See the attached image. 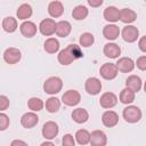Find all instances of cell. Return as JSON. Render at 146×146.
Wrapping results in <instances>:
<instances>
[{
  "mask_svg": "<svg viewBox=\"0 0 146 146\" xmlns=\"http://www.w3.org/2000/svg\"><path fill=\"white\" fill-rule=\"evenodd\" d=\"M102 122L107 128H113L119 123V115L112 110H107L102 115Z\"/></svg>",
  "mask_w": 146,
  "mask_h": 146,
  "instance_id": "14",
  "label": "cell"
},
{
  "mask_svg": "<svg viewBox=\"0 0 146 146\" xmlns=\"http://www.w3.org/2000/svg\"><path fill=\"white\" fill-rule=\"evenodd\" d=\"M119 70L116 67V64L113 63H105L99 68V74L105 80H113L117 76Z\"/></svg>",
  "mask_w": 146,
  "mask_h": 146,
  "instance_id": "6",
  "label": "cell"
},
{
  "mask_svg": "<svg viewBox=\"0 0 146 146\" xmlns=\"http://www.w3.org/2000/svg\"><path fill=\"white\" fill-rule=\"evenodd\" d=\"M64 13V6L60 1H51L48 5V14L52 17V18H58L63 15Z\"/></svg>",
  "mask_w": 146,
  "mask_h": 146,
  "instance_id": "21",
  "label": "cell"
},
{
  "mask_svg": "<svg viewBox=\"0 0 146 146\" xmlns=\"http://www.w3.org/2000/svg\"><path fill=\"white\" fill-rule=\"evenodd\" d=\"M135 95H136V92H133L131 89H129V88L125 87L124 89L121 90L120 96H119V99H120V102L122 104L129 105V104H131L135 100Z\"/></svg>",
  "mask_w": 146,
  "mask_h": 146,
  "instance_id": "28",
  "label": "cell"
},
{
  "mask_svg": "<svg viewBox=\"0 0 146 146\" xmlns=\"http://www.w3.org/2000/svg\"><path fill=\"white\" fill-rule=\"evenodd\" d=\"M99 104L105 110H110L112 107H114L116 104H117V97L114 92H111V91H107V92H104L102 96H100V99H99Z\"/></svg>",
  "mask_w": 146,
  "mask_h": 146,
  "instance_id": "11",
  "label": "cell"
},
{
  "mask_svg": "<svg viewBox=\"0 0 146 146\" xmlns=\"http://www.w3.org/2000/svg\"><path fill=\"white\" fill-rule=\"evenodd\" d=\"M10 146H29V145L24 140H22V139H14L10 143Z\"/></svg>",
  "mask_w": 146,
  "mask_h": 146,
  "instance_id": "40",
  "label": "cell"
},
{
  "mask_svg": "<svg viewBox=\"0 0 146 146\" xmlns=\"http://www.w3.org/2000/svg\"><path fill=\"white\" fill-rule=\"evenodd\" d=\"M56 29H57V23L52 18H44L39 24L40 33L42 35H46V36H50V35L55 34L56 33Z\"/></svg>",
  "mask_w": 146,
  "mask_h": 146,
  "instance_id": "4",
  "label": "cell"
},
{
  "mask_svg": "<svg viewBox=\"0 0 146 146\" xmlns=\"http://www.w3.org/2000/svg\"><path fill=\"white\" fill-rule=\"evenodd\" d=\"M102 82L98 78H95V76H91V78H88L84 82V89L89 94V95H98L100 91H102Z\"/></svg>",
  "mask_w": 146,
  "mask_h": 146,
  "instance_id": "10",
  "label": "cell"
},
{
  "mask_svg": "<svg viewBox=\"0 0 146 146\" xmlns=\"http://www.w3.org/2000/svg\"><path fill=\"white\" fill-rule=\"evenodd\" d=\"M88 5L94 8H97L103 5V0H88Z\"/></svg>",
  "mask_w": 146,
  "mask_h": 146,
  "instance_id": "39",
  "label": "cell"
},
{
  "mask_svg": "<svg viewBox=\"0 0 146 146\" xmlns=\"http://www.w3.org/2000/svg\"><path fill=\"white\" fill-rule=\"evenodd\" d=\"M125 87L131 89L133 92H138L141 87H143V82H141V79L138 76V75H129L128 79L125 80Z\"/></svg>",
  "mask_w": 146,
  "mask_h": 146,
  "instance_id": "22",
  "label": "cell"
},
{
  "mask_svg": "<svg viewBox=\"0 0 146 146\" xmlns=\"http://www.w3.org/2000/svg\"><path fill=\"white\" fill-rule=\"evenodd\" d=\"M120 9H117L114 6H108L104 9V18L111 23H115L117 21H120Z\"/></svg>",
  "mask_w": 146,
  "mask_h": 146,
  "instance_id": "19",
  "label": "cell"
},
{
  "mask_svg": "<svg viewBox=\"0 0 146 146\" xmlns=\"http://www.w3.org/2000/svg\"><path fill=\"white\" fill-rule=\"evenodd\" d=\"M81 57H83V52H82L80 46L74 44V43L68 44L66 48L60 50L57 55V59H58L59 64L65 65V66L72 64L74 60H76Z\"/></svg>",
  "mask_w": 146,
  "mask_h": 146,
  "instance_id": "1",
  "label": "cell"
},
{
  "mask_svg": "<svg viewBox=\"0 0 146 146\" xmlns=\"http://www.w3.org/2000/svg\"><path fill=\"white\" fill-rule=\"evenodd\" d=\"M75 140L78 141V144L80 145H87V144H90V132L86 129H80L75 132V136H74Z\"/></svg>",
  "mask_w": 146,
  "mask_h": 146,
  "instance_id": "31",
  "label": "cell"
},
{
  "mask_svg": "<svg viewBox=\"0 0 146 146\" xmlns=\"http://www.w3.org/2000/svg\"><path fill=\"white\" fill-rule=\"evenodd\" d=\"M19 31L25 38H32L36 34L38 27L36 25L31 21H25L19 25Z\"/></svg>",
  "mask_w": 146,
  "mask_h": 146,
  "instance_id": "17",
  "label": "cell"
},
{
  "mask_svg": "<svg viewBox=\"0 0 146 146\" xmlns=\"http://www.w3.org/2000/svg\"><path fill=\"white\" fill-rule=\"evenodd\" d=\"M39 122V116L35 112H26L21 117V124L26 129L34 128Z\"/></svg>",
  "mask_w": 146,
  "mask_h": 146,
  "instance_id": "12",
  "label": "cell"
},
{
  "mask_svg": "<svg viewBox=\"0 0 146 146\" xmlns=\"http://www.w3.org/2000/svg\"><path fill=\"white\" fill-rule=\"evenodd\" d=\"M72 31V26L70 22L67 21H59L57 23V29H56V34L59 38H66Z\"/></svg>",
  "mask_w": 146,
  "mask_h": 146,
  "instance_id": "24",
  "label": "cell"
},
{
  "mask_svg": "<svg viewBox=\"0 0 146 146\" xmlns=\"http://www.w3.org/2000/svg\"><path fill=\"white\" fill-rule=\"evenodd\" d=\"M121 35L125 42L132 43V42L137 41V39L139 38V30L135 25H127L122 29Z\"/></svg>",
  "mask_w": 146,
  "mask_h": 146,
  "instance_id": "9",
  "label": "cell"
},
{
  "mask_svg": "<svg viewBox=\"0 0 146 146\" xmlns=\"http://www.w3.org/2000/svg\"><path fill=\"white\" fill-rule=\"evenodd\" d=\"M40 146H55V144H54V143H51L50 140H47V141H43Z\"/></svg>",
  "mask_w": 146,
  "mask_h": 146,
  "instance_id": "41",
  "label": "cell"
},
{
  "mask_svg": "<svg viewBox=\"0 0 146 146\" xmlns=\"http://www.w3.org/2000/svg\"><path fill=\"white\" fill-rule=\"evenodd\" d=\"M27 106L31 110V112H39L44 107V103L42 99L38 97H32L27 100Z\"/></svg>",
  "mask_w": 146,
  "mask_h": 146,
  "instance_id": "32",
  "label": "cell"
},
{
  "mask_svg": "<svg viewBox=\"0 0 146 146\" xmlns=\"http://www.w3.org/2000/svg\"><path fill=\"white\" fill-rule=\"evenodd\" d=\"M89 14V10L86 6L83 5H79L76 7H74V9L72 10V17L75 21H83Z\"/></svg>",
  "mask_w": 146,
  "mask_h": 146,
  "instance_id": "29",
  "label": "cell"
},
{
  "mask_svg": "<svg viewBox=\"0 0 146 146\" xmlns=\"http://www.w3.org/2000/svg\"><path fill=\"white\" fill-rule=\"evenodd\" d=\"M42 136L44 139L47 140H51L55 139L59 132V128L58 124L54 121H47L43 125H42Z\"/></svg>",
  "mask_w": 146,
  "mask_h": 146,
  "instance_id": "7",
  "label": "cell"
},
{
  "mask_svg": "<svg viewBox=\"0 0 146 146\" xmlns=\"http://www.w3.org/2000/svg\"><path fill=\"white\" fill-rule=\"evenodd\" d=\"M60 100L57 98V97H49L47 100H46V110L49 112V113H56L59 111L60 108Z\"/></svg>",
  "mask_w": 146,
  "mask_h": 146,
  "instance_id": "30",
  "label": "cell"
},
{
  "mask_svg": "<svg viewBox=\"0 0 146 146\" xmlns=\"http://www.w3.org/2000/svg\"><path fill=\"white\" fill-rule=\"evenodd\" d=\"M90 145L91 146H106L107 136L103 130H94L90 133Z\"/></svg>",
  "mask_w": 146,
  "mask_h": 146,
  "instance_id": "15",
  "label": "cell"
},
{
  "mask_svg": "<svg viewBox=\"0 0 146 146\" xmlns=\"http://www.w3.org/2000/svg\"><path fill=\"white\" fill-rule=\"evenodd\" d=\"M123 119L128 122V123H137L140 119H141V111L138 106L135 105H128L125 108H123L122 112Z\"/></svg>",
  "mask_w": 146,
  "mask_h": 146,
  "instance_id": "3",
  "label": "cell"
},
{
  "mask_svg": "<svg viewBox=\"0 0 146 146\" xmlns=\"http://www.w3.org/2000/svg\"><path fill=\"white\" fill-rule=\"evenodd\" d=\"M81 100V95L78 90L74 89H70L67 91H65L62 96V103L65 104L66 106H76Z\"/></svg>",
  "mask_w": 146,
  "mask_h": 146,
  "instance_id": "5",
  "label": "cell"
},
{
  "mask_svg": "<svg viewBox=\"0 0 146 146\" xmlns=\"http://www.w3.org/2000/svg\"><path fill=\"white\" fill-rule=\"evenodd\" d=\"M43 48L48 54H56L59 50V41L56 38H48L43 43Z\"/></svg>",
  "mask_w": 146,
  "mask_h": 146,
  "instance_id": "27",
  "label": "cell"
},
{
  "mask_svg": "<svg viewBox=\"0 0 146 146\" xmlns=\"http://www.w3.org/2000/svg\"><path fill=\"white\" fill-rule=\"evenodd\" d=\"M136 66L140 71H146V56H140L136 60Z\"/></svg>",
  "mask_w": 146,
  "mask_h": 146,
  "instance_id": "37",
  "label": "cell"
},
{
  "mask_svg": "<svg viewBox=\"0 0 146 146\" xmlns=\"http://www.w3.org/2000/svg\"><path fill=\"white\" fill-rule=\"evenodd\" d=\"M144 91H145V92H146V81H145V82H144Z\"/></svg>",
  "mask_w": 146,
  "mask_h": 146,
  "instance_id": "42",
  "label": "cell"
},
{
  "mask_svg": "<svg viewBox=\"0 0 146 146\" xmlns=\"http://www.w3.org/2000/svg\"><path fill=\"white\" fill-rule=\"evenodd\" d=\"M62 145L63 146H75V138L71 133H66L63 136Z\"/></svg>",
  "mask_w": 146,
  "mask_h": 146,
  "instance_id": "35",
  "label": "cell"
},
{
  "mask_svg": "<svg viewBox=\"0 0 146 146\" xmlns=\"http://www.w3.org/2000/svg\"><path fill=\"white\" fill-rule=\"evenodd\" d=\"M17 27H18V25H17L16 18H14L11 16H7L2 19V29L7 33H14L17 30Z\"/></svg>",
  "mask_w": 146,
  "mask_h": 146,
  "instance_id": "26",
  "label": "cell"
},
{
  "mask_svg": "<svg viewBox=\"0 0 146 146\" xmlns=\"http://www.w3.org/2000/svg\"><path fill=\"white\" fill-rule=\"evenodd\" d=\"M95 42V36L94 34L89 33V32H84L80 35V39H79V43H80V47H84V48H88L90 46H92Z\"/></svg>",
  "mask_w": 146,
  "mask_h": 146,
  "instance_id": "33",
  "label": "cell"
},
{
  "mask_svg": "<svg viewBox=\"0 0 146 146\" xmlns=\"http://www.w3.org/2000/svg\"><path fill=\"white\" fill-rule=\"evenodd\" d=\"M21 58H22V52L18 48L9 47L3 51V60L9 65L17 64L21 60Z\"/></svg>",
  "mask_w": 146,
  "mask_h": 146,
  "instance_id": "8",
  "label": "cell"
},
{
  "mask_svg": "<svg viewBox=\"0 0 146 146\" xmlns=\"http://www.w3.org/2000/svg\"><path fill=\"white\" fill-rule=\"evenodd\" d=\"M138 48H139L143 52H146V35L141 36V38L138 40Z\"/></svg>",
  "mask_w": 146,
  "mask_h": 146,
  "instance_id": "38",
  "label": "cell"
},
{
  "mask_svg": "<svg viewBox=\"0 0 146 146\" xmlns=\"http://www.w3.org/2000/svg\"><path fill=\"white\" fill-rule=\"evenodd\" d=\"M103 52L106 57L114 59V58H119V56L121 55V48L115 42H108L104 46Z\"/></svg>",
  "mask_w": 146,
  "mask_h": 146,
  "instance_id": "18",
  "label": "cell"
},
{
  "mask_svg": "<svg viewBox=\"0 0 146 146\" xmlns=\"http://www.w3.org/2000/svg\"><path fill=\"white\" fill-rule=\"evenodd\" d=\"M9 123H10L9 116L7 114H5L3 112L0 113V130L1 131H5L9 127Z\"/></svg>",
  "mask_w": 146,
  "mask_h": 146,
  "instance_id": "34",
  "label": "cell"
},
{
  "mask_svg": "<svg viewBox=\"0 0 146 146\" xmlns=\"http://www.w3.org/2000/svg\"><path fill=\"white\" fill-rule=\"evenodd\" d=\"M115 64H116L119 72H122V73H130L133 71L136 66V63L130 57H121L117 59Z\"/></svg>",
  "mask_w": 146,
  "mask_h": 146,
  "instance_id": "13",
  "label": "cell"
},
{
  "mask_svg": "<svg viewBox=\"0 0 146 146\" xmlns=\"http://www.w3.org/2000/svg\"><path fill=\"white\" fill-rule=\"evenodd\" d=\"M32 7L29 5V3H23L18 7L17 11H16V15H17V18L21 19V21H26L27 18H30L32 16Z\"/></svg>",
  "mask_w": 146,
  "mask_h": 146,
  "instance_id": "25",
  "label": "cell"
},
{
  "mask_svg": "<svg viewBox=\"0 0 146 146\" xmlns=\"http://www.w3.org/2000/svg\"><path fill=\"white\" fill-rule=\"evenodd\" d=\"M72 119L75 123H79V124H82V123H86L88 120H89V113L86 108H82V107H78L75 110H73L72 112Z\"/></svg>",
  "mask_w": 146,
  "mask_h": 146,
  "instance_id": "20",
  "label": "cell"
},
{
  "mask_svg": "<svg viewBox=\"0 0 146 146\" xmlns=\"http://www.w3.org/2000/svg\"><path fill=\"white\" fill-rule=\"evenodd\" d=\"M120 34H121V31H120L119 26H116L115 24H107L103 29V35H104V38L107 39V40H110V41L116 40Z\"/></svg>",
  "mask_w": 146,
  "mask_h": 146,
  "instance_id": "16",
  "label": "cell"
},
{
  "mask_svg": "<svg viewBox=\"0 0 146 146\" xmlns=\"http://www.w3.org/2000/svg\"><path fill=\"white\" fill-rule=\"evenodd\" d=\"M137 19V14L130 8H123L120 11V21L124 24H131Z\"/></svg>",
  "mask_w": 146,
  "mask_h": 146,
  "instance_id": "23",
  "label": "cell"
},
{
  "mask_svg": "<svg viewBox=\"0 0 146 146\" xmlns=\"http://www.w3.org/2000/svg\"><path fill=\"white\" fill-rule=\"evenodd\" d=\"M9 107V98L6 95L0 96V111H6Z\"/></svg>",
  "mask_w": 146,
  "mask_h": 146,
  "instance_id": "36",
  "label": "cell"
},
{
  "mask_svg": "<svg viewBox=\"0 0 146 146\" xmlns=\"http://www.w3.org/2000/svg\"><path fill=\"white\" fill-rule=\"evenodd\" d=\"M63 88V81L58 76H50L43 83V91L48 95H56Z\"/></svg>",
  "mask_w": 146,
  "mask_h": 146,
  "instance_id": "2",
  "label": "cell"
}]
</instances>
